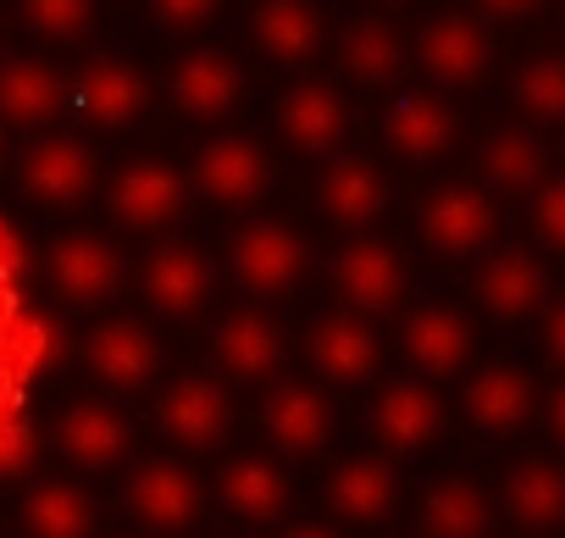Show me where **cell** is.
<instances>
[{
	"label": "cell",
	"instance_id": "cb8c5ba5",
	"mask_svg": "<svg viewBox=\"0 0 565 538\" xmlns=\"http://www.w3.org/2000/svg\"><path fill=\"white\" fill-rule=\"evenodd\" d=\"M244 34L255 56H266L271 67H306L328 45V18L306 0H260L244 12Z\"/></svg>",
	"mask_w": 565,
	"mask_h": 538
},
{
	"label": "cell",
	"instance_id": "4dcf8cb0",
	"mask_svg": "<svg viewBox=\"0 0 565 538\" xmlns=\"http://www.w3.org/2000/svg\"><path fill=\"white\" fill-rule=\"evenodd\" d=\"M416 527H422V538H493V499L482 483L444 472L422 488Z\"/></svg>",
	"mask_w": 565,
	"mask_h": 538
},
{
	"label": "cell",
	"instance_id": "5bb4252c",
	"mask_svg": "<svg viewBox=\"0 0 565 538\" xmlns=\"http://www.w3.org/2000/svg\"><path fill=\"white\" fill-rule=\"evenodd\" d=\"M51 444L78 472H122L134 461V416L111 400H67L51 416Z\"/></svg>",
	"mask_w": 565,
	"mask_h": 538
},
{
	"label": "cell",
	"instance_id": "ab89813d",
	"mask_svg": "<svg viewBox=\"0 0 565 538\" xmlns=\"http://www.w3.org/2000/svg\"><path fill=\"white\" fill-rule=\"evenodd\" d=\"M12 361H18V378H29L45 356H51V345H56V334H51V323H40V317H29V323H18L12 328Z\"/></svg>",
	"mask_w": 565,
	"mask_h": 538
},
{
	"label": "cell",
	"instance_id": "9c48e42d",
	"mask_svg": "<svg viewBox=\"0 0 565 538\" xmlns=\"http://www.w3.org/2000/svg\"><path fill=\"white\" fill-rule=\"evenodd\" d=\"M156 433L178 450H216L233 433V400L216 372H178L156 389Z\"/></svg>",
	"mask_w": 565,
	"mask_h": 538
},
{
	"label": "cell",
	"instance_id": "9a60e30c",
	"mask_svg": "<svg viewBox=\"0 0 565 538\" xmlns=\"http://www.w3.org/2000/svg\"><path fill=\"white\" fill-rule=\"evenodd\" d=\"M167 95L189 123H222L244 101V62L222 45H183L167 67Z\"/></svg>",
	"mask_w": 565,
	"mask_h": 538
},
{
	"label": "cell",
	"instance_id": "1f68e13d",
	"mask_svg": "<svg viewBox=\"0 0 565 538\" xmlns=\"http://www.w3.org/2000/svg\"><path fill=\"white\" fill-rule=\"evenodd\" d=\"M67 106V78L45 56H0V123L34 128Z\"/></svg>",
	"mask_w": 565,
	"mask_h": 538
},
{
	"label": "cell",
	"instance_id": "7c38bea8",
	"mask_svg": "<svg viewBox=\"0 0 565 538\" xmlns=\"http://www.w3.org/2000/svg\"><path fill=\"white\" fill-rule=\"evenodd\" d=\"M350 123H355L350 95L333 78H295L277 95V134L295 156H311V161L339 156L350 139Z\"/></svg>",
	"mask_w": 565,
	"mask_h": 538
},
{
	"label": "cell",
	"instance_id": "8992f818",
	"mask_svg": "<svg viewBox=\"0 0 565 538\" xmlns=\"http://www.w3.org/2000/svg\"><path fill=\"white\" fill-rule=\"evenodd\" d=\"M411 56L438 89H477L493 73V34L477 12H433L422 18Z\"/></svg>",
	"mask_w": 565,
	"mask_h": 538
},
{
	"label": "cell",
	"instance_id": "7bdbcfd3",
	"mask_svg": "<svg viewBox=\"0 0 565 538\" xmlns=\"http://www.w3.org/2000/svg\"><path fill=\"white\" fill-rule=\"evenodd\" d=\"M548 428H554V439L565 444V383L554 389V400H548Z\"/></svg>",
	"mask_w": 565,
	"mask_h": 538
},
{
	"label": "cell",
	"instance_id": "d590c367",
	"mask_svg": "<svg viewBox=\"0 0 565 538\" xmlns=\"http://www.w3.org/2000/svg\"><path fill=\"white\" fill-rule=\"evenodd\" d=\"M23 29L45 45H84L95 34V7H84V0H34V7H23Z\"/></svg>",
	"mask_w": 565,
	"mask_h": 538
},
{
	"label": "cell",
	"instance_id": "603a6c76",
	"mask_svg": "<svg viewBox=\"0 0 565 538\" xmlns=\"http://www.w3.org/2000/svg\"><path fill=\"white\" fill-rule=\"evenodd\" d=\"M260 439L282 461H306L333 439V405L317 383H271L260 394Z\"/></svg>",
	"mask_w": 565,
	"mask_h": 538
},
{
	"label": "cell",
	"instance_id": "e575fe53",
	"mask_svg": "<svg viewBox=\"0 0 565 538\" xmlns=\"http://www.w3.org/2000/svg\"><path fill=\"white\" fill-rule=\"evenodd\" d=\"M510 101L526 123L554 128L565 123V56H526L510 73Z\"/></svg>",
	"mask_w": 565,
	"mask_h": 538
},
{
	"label": "cell",
	"instance_id": "5b68a950",
	"mask_svg": "<svg viewBox=\"0 0 565 538\" xmlns=\"http://www.w3.org/2000/svg\"><path fill=\"white\" fill-rule=\"evenodd\" d=\"M134 284H139V300L156 317L189 323V317H200L216 300V261L200 244H189V239H161L156 250H145Z\"/></svg>",
	"mask_w": 565,
	"mask_h": 538
},
{
	"label": "cell",
	"instance_id": "30bf717a",
	"mask_svg": "<svg viewBox=\"0 0 565 538\" xmlns=\"http://www.w3.org/2000/svg\"><path fill=\"white\" fill-rule=\"evenodd\" d=\"M45 273H51V289H56L62 306L100 312L128 284V255L111 239H100V233H62L45 250Z\"/></svg>",
	"mask_w": 565,
	"mask_h": 538
},
{
	"label": "cell",
	"instance_id": "8d00e7d4",
	"mask_svg": "<svg viewBox=\"0 0 565 538\" xmlns=\"http://www.w3.org/2000/svg\"><path fill=\"white\" fill-rule=\"evenodd\" d=\"M532 233H537L543 250H559L565 255V178H548L532 194Z\"/></svg>",
	"mask_w": 565,
	"mask_h": 538
},
{
	"label": "cell",
	"instance_id": "f35d334b",
	"mask_svg": "<svg viewBox=\"0 0 565 538\" xmlns=\"http://www.w3.org/2000/svg\"><path fill=\"white\" fill-rule=\"evenodd\" d=\"M150 23L161 29V34H200V29H211L216 23V7L211 0H161V7H150Z\"/></svg>",
	"mask_w": 565,
	"mask_h": 538
},
{
	"label": "cell",
	"instance_id": "83f0119b",
	"mask_svg": "<svg viewBox=\"0 0 565 538\" xmlns=\"http://www.w3.org/2000/svg\"><path fill=\"white\" fill-rule=\"evenodd\" d=\"M23 538H95L100 499L73 477H34L18 499Z\"/></svg>",
	"mask_w": 565,
	"mask_h": 538
},
{
	"label": "cell",
	"instance_id": "7402d4cb",
	"mask_svg": "<svg viewBox=\"0 0 565 538\" xmlns=\"http://www.w3.org/2000/svg\"><path fill=\"white\" fill-rule=\"evenodd\" d=\"M377 134L399 161H438V156H449L460 117L438 89H394L377 117Z\"/></svg>",
	"mask_w": 565,
	"mask_h": 538
},
{
	"label": "cell",
	"instance_id": "4fadbf2b",
	"mask_svg": "<svg viewBox=\"0 0 565 538\" xmlns=\"http://www.w3.org/2000/svg\"><path fill=\"white\" fill-rule=\"evenodd\" d=\"M366 428L377 439V455H388L394 466L405 455H427L438 439H444V400L433 383L422 378H388L377 394H372V411H366Z\"/></svg>",
	"mask_w": 565,
	"mask_h": 538
},
{
	"label": "cell",
	"instance_id": "ba28073f",
	"mask_svg": "<svg viewBox=\"0 0 565 538\" xmlns=\"http://www.w3.org/2000/svg\"><path fill=\"white\" fill-rule=\"evenodd\" d=\"M189 200H194L189 172L172 167L167 156H139V161H128V167L111 178V189H106V211H111V222L128 228V233H161V228L183 222V217H189Z\"/></svg>",
	"mask_w": 565,
	"mask_h": 538
},
{
	"label": "cell",
	"instance_id": "bcb514c9",
	"mask_svg": "<svg viewBox=\"0 0 565 538\" xmlns=\"http://www.w3.org/2000/svg\"><path fill=\"white\" fill-rule=\"evenodd\" d=\"M559 29H565V18H559Z\"/></svg>",
	"mask_w": 565,
	"mask_h": 538
},
{
	"label": "cell",
	"instance_id": "44dd1931",
	"mask_svg": "<svg viewBox=\"0 0 565 538\" xmlns=\"http://www.w3.org/2000/svg\"><path fill=\"white\" fill-rule=\"evenodd\" d=\"M216 505L233 516V521H249V527H271L289 516L295 505V477L277 455H260V450H238L222 461L216 472Z\"/></svg>",
	"mask_w": 565,
	"mask_h": 538
},
{
	"label": "cell",
	"instance_id": "d6a6232c",
	"mask_svg": "<svg viewBox=\"0 0 565 538\" xmlns=\"http://www.w3.org/2000/svg\"><path fill=\"white\" fill-rule=\"evenodd\" d=\"M477 167H482L488 194H537L548 183V150L526 123L493 128L477 150Z\"/></svg>",
	"mask_w": 565,
	"mask_h": 538
},
{
	"label": "cell",
	"instance_id": "f546056e",
	"mask_svg": "<svg viewBox=\"0 0 565 538\" xmlns=\"http://www.w3.org/2000/svg\"><path fill=\"white\" fill-rule=\"evenodd\" d=\"M73 95L89 112V123H100V128H134L150 112V78L128 56H95Z\"/></svg>",
	"mask_w": 565,
	"mask_h": 538
},
{
	"label": "cell",
	"instance_id": "ffe728a7",
	"mask_svg": "<svg viewBox=\"0 0 565 538\" xmlns=\"http://www.w3.org/2000/svg\"><path fill=\"white\" fill-rule=\"evenodd\" d=\"M306 356H311L317 383H328V389H361V383H372V372L383 361V339H377V328L366 317H355V312L339 306V312H322L311 323Z\"/></svg>",
	"mask_w": 565,
	"mask_h": 538
},
{
	"label": "cell",
	"instance_id": "4316f807",
	"mask_svg": "<svg viewBox=\"0 0 565 538\" xmlns=\"http://www.w3.org/2000/svg\"><path fill=\"white\" fill-rule=\"evenodd\" d=\"M405 62H411V45H405V34L388 12H355L339 29V67H344L350 84L388 89V84H399Z\"/></svg>",
	"mask_w": 565,
	"mask_h": 538
},
{
	"label": "cell",
	"instance_id": "7a4b0ae2",
	"mask_svg": "<svg viewBox=\"0 0 565 538\" xmlns=\"http://www.w3.org/2000/svg\"><path fill=\"white\" fill-rule=\"evenodd\" d=\"M328 278L344 300V312L355 317H388L405 306V289H411V266H405V250L388 239V233H355L333 250L328 261Z\"/></svg>",
	"mask_w": 565,
	"mask_h": 538
},
{
	"label": "cell",
	"instance_id": "60d3db41",
	"mask_svg": "<svg viewBox=\"0 0 565 538\" xmlns=\"http://www.w3.org/2000/svg\"><path fill=\"white\" fill-rule=\"evenodd\" d=\"M543 350H548L554 367H565V300L543 317Z\"/></svg>",
	"mask_w": 565,
	"mask_h": 538
},
{
	"label": "cell",
	"instance_id": "7dc6e473",
	"mask_svg": "<svg viewBox=\"0 0 565 538\" xmlns=\"http://www.w3.org/2000/svg\"><path fill=\"white\" fill-rule=\"evenodd\" d=\"M0 29H7V23H0Z\"/></svg>",
	"mask_w": 565,
	"mask_h": 538
},
{
	"label": "cell",
	"instance_id": "484cf974",
	"mask_svg": "<svg viewBox=\"0 0 565 538\" xmlns=\"http://www.w3.org/2000/svg\"><path fill=\"white\" fill-rule=\"evenodd\" d=\"M477 306L493 317V323H521L543 306L548 295V273H543V261L521 244H504L493 250L482 266H477V284H471Z\"/></svg>",
	"mask_w": 565,
	"mask_h": 538
},
{
	"label": "cell",
	"instance_id": "52a82bcc",
	"mask_svg": "<svg viewBox=\"0 0 565 538\" xmlns=\"http://www.w3.org/2000/svg\"><path fill=\"white\" fill-rule=\"evenodd\" d=\"M18 189H23V200H34L45 211H73L100 189V150L84 134H45L40 145L23 150Z\"/></svg>",
	"mask_w": 565,
	"mask_h": 538
},
{
	"label": "cell",
	"instance_id": "8fae6325",
	"mask_svg": "<svg viewBox=\"0 0 565 538\" xmlns=\"http://www.w3.org/2000/svg\"><path fill=\"white\" fill-rule=\"evenodd\" d=\"M416 233H422V244H427L433 255L466 261V255H477V250L493 244V233H499V205H493V194L477 189V183H438V189H427L422 205H416Z\"/></svg>",
	"mask_w": 565,
	"mask_h": 538
},
{
	"label": "cell",
	"instance_id": "d6986e66",
	"mask_svg": "<svg viewBox=\"0 0 565 538\" xmlns=\"http://www.w3.org/2000/svg\"><path fill=\"white\" fill-rule=\"evenodd\" d=\"M388 172L372 161V156H355V150H339L317 167V205L328 222H339L350 239L355 233H372V222L388 211Z\"/></svg>",
	"mask_w": 565,
	"mask_h": 538
},
{
	"label": "cell",
	"instance_id": "f1b7e54d",
	"mask_svg": "<svg viewBox=\"0 0 565 538\" xmlns=\"http://www.w3.org/2000/svg\"><path fill=\"white\" fill-rule=\"evenodd\" d=\"M532 405H537L532 378H526L521 367H504V361L477 367V372L466 378V394H460V416H466L477 433H488V439H510V433L532 416Z\"/></svg>",
	"mask_w": 565,
	"mask_h": 538
},
{
	"label": "cell",
	"instance_id": "ac0fdd59",
	"mask_svg": "<svg viewBox=\"0 0 565 538\" xmlns=\"http://www.w3.org/2000/svg\"><path fill=\"white\" fill-rule=\"evenodd\" d=\"M405 499V483H399V466L377 450H361V455H344L333 461V472L322 477V505L344 521V527H377L399 510Z\"/></svg>",
	"mask_w": 565,
	"mask_h": 538
},
{
	"label": "cell",
	"instance_id": "d4e9b609",
	"mask_svg": "<svg viewBox=\"0 0 565 538\" xmlns=\"http://www.w3.org/2000/svg\"><path fill=\"white\" fill-rule=\"evenodd\" d=\"M211 361L238 383H260L282 367V328L260 306H233L211 323Z\"/></svg>",
	"mask_w": 565,
	"mask_h": 538
},
{
	"label": "cell",
	"instance_id": "2e32d148",
	"mask_svg": "<svg viewBox=\"0 0 565 538\" xmlns=\"http://www.w3.org/2000/svg\"><path fill=\"white\" fill-rule=\"evenodd\" d=\"M78 356H84V367H89L111 394H139V389H150V383L161 378V367H167L161 339H156L139 317H106V323H95V328L84 334Z\"/></svg>",
	"mask_w": 565,
	"mask_h": 538
},
{
	"label": "cell",
	"instance_id": "6da1fadb",
	"mask_svg": "<svg viewBox=\"0 0 565 538\" xmlns=\"http://www.w3.org/2000/svg\"><path fill=\"white\" fill-rule=\"evenodd\" d=\"M311 261H317V244L289 217H249L227 233V278L260 300L295 295L311 278Z\"/></svg>",
	"mask_w": 565,
	"mask_h": 538
},
{
	"label": "cell",
	"instance_id": "74e56055",
	"mask_svg": "<svg viewBox=\"0 0 565 538\" xmlns=\"http://www.w3.org/2000/svg\"><path fill=\"white\" fill-rule=\"evenodd\" d=\"M34 455H40V428L29 416H0V472L18 477L34 466Z\"/></svg>",
	"mask_w": 565,
	"mask_h": 538
},
{
	"label": "cell",
	"instance_id": "ee69618b",
	"mask_svg": "<svg viewBox=\"0 0 565 538\" xmlns=\"http://www.w3.org/2000/svg\"><path fill=\"white\" fill-rule=\"evenodd\" d=\"M0 145H7V123H0Z\"/></svg>",
	"mask_w": 565,
	"mask_h": 538
},
{
	"label": "cell",
	"instance_id": "3957f363",
	"mask_svg": "<svg viewBox=\"0 0 565 538\" xmlns=\"http://www.w3.org/2000/svg\"><path fill=\"white\" fill-rule=\"evenodd\" d=\"M271 178H277V161L255 134H227L222 128V134L200 139L194 156H189V189L205 194L211 205H227V211L260 205L271 194Z\"/></svg>",
	"mask_w": 565,
	"mask_h": 538
},
{
	"label": "cell",
	"instance_id": "836d02e7",
	"mask_svg": "<svg viewBox=\"0 0 565 538\" xmlns=\"http://www.w3.org/2000/svg\"><path fill=\"white\" fill-rule=\"evenodd\" d=\"M499 505H504V516H510L515 527H526V532H554V527H565V466H559V461H543V455L515 461V466L504 472Z\"/></svg>",
	"mask_w": 565,
	"mask_h": 538
},
{
	"label": "cell",
	"instance_id": "e0dca14e",
	"mask_svg": "<svg viewBox=\"0 0 565 538\" xmlns=\"http://www.w3.org/2000/svg\"><path fill=\"white\" fill-rule=\"evenodd\" d=\"M471 345H477V328H471V317H466L460 306H449V300H422V306L405 317V328H399V356H405L411 378H422V383L455 378V372L471 361Z\"/></svg>",
	"mask_w": 565,
	"mask_h": 538
},
{
	"label": "cell",
	"instance_id": "f6af8a7d",
	"mask_svg": "<svg viewBox=\"0 0 565 538\" xmlns=\"http://www.w3.org/2000/svg\"><path fill=\"white\" fill-rule=\"evenodd\" d=\"M117 538H139V532H117Z\"/></svg>",
	"mask_w": 565,
	"mask_h": 538
},
{
	"label": "cell",
	"instance_id": "b9f144b4",
	"mask_svg": "<svg viewBox=\"0 0 565 538\" xmlns=\"http://www.w3.org/2000/svg\"><path fill=\"white\" fill-rule=\"evenodd\" d=\"M282 538H344L333 521H317V516H306V521H295V527H282Z\"/></svg>",
	"mask_w": 565,
	"mask_h": 538
},
{
	"label": "cell",
	"instance_id": "277c9868",
	"mask_svg": "<svg viewBox=\"0 0 565 538\" xmlns=\"http://www.w3.org/2000/svg\"><path fill=\"white\" fill-rule=\"evenodd\" d=\"M122 505L150 532H189L205 510V477L178 455H134L122 466Z\"/></svg>",
	"mask_w": 565,
	"mask_h": 538
}]
</instances>
